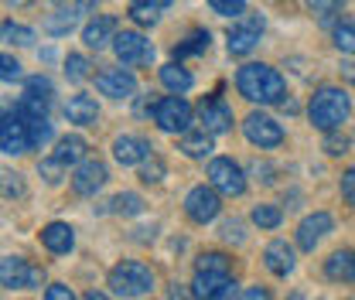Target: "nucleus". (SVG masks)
Returning <instances> with one entry per match:
<instances>
[{"label":"nucleus","instance_id":"nucleus-1","mask_svg":"<svg viewBox=\"0 0 355 300\" xmlns=\"http://www.w3.org/2000/svg\"><path fill=\"white\" fill-rule=\"evenodd\" d=\"M236 89L250 99V103H260V106H270V103H284V92H287V82L277 69H270L263 62H250L239 69L236 76Z\"/></svg>","mask_w":355,"mask_h":300},{"label":"nucleus","instance_id":"nucleus-2","mask_svg":"<svg viewBox=\"0 0 355 300\" xmlns=\"http://www.w3.org/2000/svg\"><path fill=\"white\" fill-rule=\"evenodd\" d=\"M349 113H352L349 96H345L342 89H335V86H321L308 103L311 123H314L318 130H324V133H335V130L349 120Z\"/></svg>","mask_w":355,"mask_h":300},{"label":"nucleus","instance_id":"nucleus-3","mask_svg":"<svg viewBox=\"0 0 355 300\" xmlns=\"http://www.w3.org/2000/svg\"><path fill=\"white\" fill-rule=\"evenodd\" d=\"M110 290L116 297H144L154 290V273L137 263V259H127V263H116L110 270Z\"/></svg>","mask_w":355,"mask_h":300},{"label":"nucleus","instance_id":"nucleus-4","mask_svg":"<svg viewBox=\"0 0 355 300\" xmlns=\"http://www.w3.org/2000/svg\"><path fill=\"white\" fill-rule=\"evenodd\" d=\"M150 113H154V123L164 130V133H184L191 127V116L195 109L184 103V96H164L157 103H150Z\"/></svg>","mask_w":355,"mask_h":300},{"label":"nucleus","instance_id":"nucleus-5","mask_svg":"<svg viewBox=\"0 0 355 300\" xmlns=\"http://www.w3.org/2000/svg\"><path fill=\"white\" fill-rule=\"evenodd\" d=\"M0 283L3 290H35L44 283V270L24 256H7L0 263Z\"/></svg>","mask_w":355,"mask_h":300},{"label":"nucleus","instance_id":"nucleus-6","mask_svg":"<svg viewBox=\"0 0 355 300\" xmlns=\"http://www.w3.org/2000/svg\"><path fill=\"white\" fill-rule=\"evenodd\" d=\"M209 184H212L219 195L239 198V195L246 191V174H243V168H239L232 157H212V161H209Z\"/></svg>","mask_w":355,"mask_h":300},{"label":"nucleus","instance_id":"nucleus-7","mask_svg":"<svg viewBox=\"0 0 355 300\" xmlns=\"http://www.w3.org/2000/svg\"><path fill=\"white\" fill-rule=\"evenodd\" d=\"M0 150H3L7 157H17V154L31 150L28 120H24L17 109H7V113H3V123H0Z\"/></svg>","mask_w":355,"mask_h":300},{"label":"nucleus","instance_id":"nucleus-8","mask_svg":"<svg viewBox=\"0 0 355 300\" xmlns=\"http://www.w3.org/2000/svg\"><path fill=\"white\" fill-rule=\"evenodd\" d=\"M184 212H188L191 222H198V225L219 218V212H222L219 191H216L212 184H198V188H191V191L184 195Z\"/></svg>","mask_w":355,"mask_h":300},{"label":"nucleus","instance_id":"nucleus-9","mask_svg":"<svg viewBox=\"0 0 355 300\" xmlns=\"http://www.w3.org/2000/svg\"><path fill=\"white\" fill-rule=\"evenodd\" d=\"M113 51L130 69H140V65H150L154 62V44L147 42L140 31H120L116 42H113Z\"/></svg>","mask_w":355,"mask_h":300},{"label":"nucleus","instance_id":"nucleus-10","mask_svg":"<svg viewBox=\"0 0 355 300\" xmlns=\"http://www.w3.org/2000/svg\"><path fill=\"white\" fill-rule=\"evenodd\" d=\"M191 290L198 300H232L239 294V287L229 273H198V270H195Z\"/></svg>","mask_w":355,"mask_h":300},{"label":"nucleus","instance_id":"nucleus-11","mask_svg":"<svg viewBox=\"0 0 355 300\" xmlns=\"http://www.w3.org/2000/svg\"><path fill=\"white\" fill-rule=\"evenodd\" d=\"M260 35H263V17L260 14H250L243 17L239 24L229 28L225 42H229V55H250L257 44H260Z\"/></svg>","mask_w":355,"mask_h":300},{"label":"nucleus","instance_id":"nucleus-12","mask_svg":"<svg viewBox=\"0 0 355 300\" xmlns=\"http://www.w3.org/2000/svg\"><path fill=\"white\" fill-rule=\"evenodd\" d=\"M243 133L257 147H280L284 143V127L273 116H266V113H250L243 120Z\"/></svg>","mask_w":355,"mask_h":300},{"label":"nucleus","instance_id":"nucleus-13","mask_svg":"<svg viewBox=\"0 0 355 300\" xmlns=\"http://www.w3.org/2000/svg\"><path fill=\"white\" fill-rule=\"evenodd\" d=\"M195 113H198L202 127L209 130V133H225V130H232V106H229L225 99H219V96L202 99Z\"/></svg>","mask_w":355,"mask_h":300},{"label":"nucleus","instance_id":"nucleus-14","mask_svg":"<svg viewBox=\"0 0 355 300\" xmlns=\"http://www.w3.org/2000/svg\"><path fill=\"white\" fill-rule=\"evenodd\" d=\"M116 35H120V21L113 14H99L83 28V44L92 48V51H103L106 44L116 42Z\"/></svg>","mask_w":355,"mask_h":300},{"label":"nucleus","instance_id":"nucleus-15","mask_svg":"<svg viewBox=\"0 0 355 300\" xmlns=\"http://www.w3.org/2000/svg\"><path fill=\"white\" fill-rule=\"evenodd\" d=\"M96 89L103 96H110V99H130L133 92H137V79H133V72H127V69H103L96 76Z\"/></svg>","mask_w":355,"mask_h":300},{"label":"nucleus","instance_id":"nucleus-16","mask_svg":"<svg viewBox=\"0 0 355 300\" xmlns=\"http://www.w3.org/2000/svg\"><path fill=\"white\" fill-rule=\"evenodd\" d=\"M335 229V218L328 212H314V215H308L301 225H297V246L304 249V253H314V246L328 236Z\"/></svg>","mask_w":355,"mask_h":300},{"label":"nucleus","instance_id":"nucleus-17","mask_svg":"<svg viewBox=\"0 0 355 300\" xmlns=\"http://www.w3.org/2000/svg\"><path fill=\"white\" fill-rule=\"evenodd\" d=\"M106 164L103 161H92V157H86L79 168H76V177H72V188H76V195H83V198H89V195H96L103 184H106Z\"/></svg>","mask_w":355,"mask_h":300},{"label":"nucleus","instance_id":"nucleus-18","mask_svg":"<svg viewBox=\"0 0 355 300\" xmlns=\"http://www.w3.org/2000/svg\"><path fill=\"white\" fill-rule=\"evenodd\" d=\"M113 157H116L123 168H137V164H144V161L150 157V143H147L144 136L123 133V136L113 140Z\"/></svg>","mask_w":355,"mask_h":300},{"label":"nucleus","instance_id":"nucleus-19","mask_svg":"<svg viewBox=\"0 0 355 300\" xmlns=\"http://www.w3.org/2000/svg\"><path fill=\"white\" fill-rule=\"evenodd\" d=\"M263 266L273 276H291L294 266H297V256H294V249H291L284 239H273L263 249Z\"/></svg>","mask_w":355,"mask_h":300},{"label":"nucleus","instance_id":"nucleus-20","mask_svg":"<svg viewBox=\"0 0 355 300\" xmlns=\"http://www.w3.org/2000/svg\"><path fill=\"white\" fill-rule=\"evenodd\" d=\"M212 136L216 133H209V130H184L181 133V140H178V150L184 154V157H191V161H205L216 147H212Z\"/></svg>","mask_w":355,"mask_h":300},{"label":"nucleus","instance_id":"nucleus-21","mask_svg":"<svg viewBox=\"0 0 355 300\" xmlns=\"http://www.w3.org/2000/svg\"><path fill=\"white\" fill-rule=\"evenodd\" d=\"M42 242L48 253L65 256V253H72V246H76V232H72V225H65V222H51V225L42 229Z\"/></svg>","mask_w":355,"mask_h":300},{"label":"nucleus","instance_id":"nucleus-22","mask_svg":"<svg viewBox=\"0 0 355 300\" xmlns=\"http://www.w3.org/2000/svg\"><path fill=\"white\" fill-rule=\"evenodd\" d=\"M324 276L335 283H355V249H335L324 259Z\"/></svg>","mask_w":355,"mask_h":300},{"label":"nucleus","instance_id":"nucleus-23","mask_svg":"<svg viewBox=\"0 0 355 300\" xmlns=\"http://www.w3.org/2000/svg\"><path fill=\"white\" fill-rule=\"evenodd\" d=\"M65 120L69 123H76V127H92L96 120H99V106H96V99L92 96H72L69 103H65Z\"/></svg>","mask_w":355,"mask_h":300},{"label":"nucleus","instance_id":"nucleus-24","mask_svg":"<svg viewBox=\"0 0 355 300\" xmlns=\"http://www.w3.org/2000/svg\"><path fill=\"white\" fill-rule=\"evenodd\" d=\"M86 150H89V143L83 140V136H62L58 143H55V157L69 168V164H83L86 161Z\"/></svg>","mask_w":355,"mask_h":300},{"label":"nucleus","instance_id":"nucleus-25","mask_svg":"<svg viewBox=\"0 0 355 300\" xmlns=\"http://www.w3.org/2000/svg\"><path fill=\"white\" fill-rule=\"evenodd\" d=\"M161 82L164 89H171V92H188V89L195 86V79H191V72L188 69H181L178 62H168V65H161Z\"/></svg>","mask_w":355,"mask_h":300},{"label":"nucleus","instance_id":"nucleus-26","mask_svg":"<svg viewBox=\"0 0 355 300\" xmlns=\"http://www.w3.org/2000/svg\"><path fill=\"white\" fill-rule=\"evenodd\" d=\"M76 14H79V10H55V14L44 21V31H48V35H55V38L69 35V31L76 28Z\"/></svg>","mask_w":355,"mask_h":300},{"label":"nucleus","instance_id":"nucleus-27","mask_svg":"<svg viewBox=\"0 0 355 300\" xmlns=\"http://www.w3.org/2000/svg\"><path fill=\"white\" fill-rule=\"evenodd\" d=\"M331 38H335V48L342 55H355V24L352 21H338L331 28Z\"/></svg>","mask_w":355,"mask_h":300},{"label":"nucleus","instance_id":"nucleus-28","mask_svg":"<svg viewBox=\"0 0 355 300\" xmlns=\"http://www.w3.org/2000/svg\"><path fill=\"white\" fill-rule=\"evenodd\" d=\"M24 120H42V116H48V99H42V96H31V92H24V99L14 106Z\"/></svg>","mask_w":355,"mask_h":300},{"label":"nucleus","instance_id":"nucleus-29","mask_svg":"<svg viewBox=\"0 0 355 300\" xmlns=\"http://www.w3.org/2000/svg\"><path fill=\"white\" fill-rule=\"evenodd\" d=\"M195 270L198 273H229L232 270V259L225 256V253H202L198 263H195Z\"/></svg>","mask_w":355,"mask_h":300},{"label":"nucleus","instance_id":"nucleus-30","mask_svg":"<svg viewBox=\"0 0 355 300\" xmlns=\"http://www.w3.org/2000/svg\"><path fill=\"white\" fill-rule=\"evenodd\" d=\"M209 48V31H191L184 42L175 48V58H188V55H198Z\"/></svg>","mask_w":355,"mask_h":300},{"label":"nucleus","instance_id":"nucleus-31","mask_svg":"<svg viewBox=\"0 0 355 300\" xmlns=\"http://www.w3.org/2000/svg\"><path fill=\"white\" fill-rule=\"evenodd\" d=\"M113 212L133 218V215L144 212V198H140V195H133V191H123V195H116V198H113Z\"/></svg>","mask_w":355,"mask_h":300},{"label":"nucleus","instance_id":"nucleus-32","mask_svg":"<svg viewBox=\"0 0 355 300\" xmlns=\"http://www.w3.org/2000/svg\"><path fill=\"white\" fill-rule=\"evenodd\" d=\"M250 218H253V225H260V229H277V225L284 222V212H280L277 205H257Z\"/></svg>","mask_w":355,"mask_h":300},{"label":"nucleus","instance_id":"nucleus-33","mask_svg":"<svg viewBox=\"0 0 355 300\" xmlns=\"http://www.w3.org/2000/svg\"><path fill=\"white\" fill-rule=\"evenodd\" d=\"M65 76H69L72 82H86L89 79V58L86 55H69V58H65Z\"/></svg>","mask_w":355,"mask_h":300},{"label":"nucleus","instance_id":"nucleus-34","mask_svg":"<svg viewBox=\"0 0 355 300\" xmlns=\"http://www.w3.org/2000/svg\"><path fill=\"white\" fill-rule=\"evenodd\" d=\"M161 177H164V161H161L157 154H150V157L140 164V181H144V184H157Z\"/></svg>","mask_w":355,"mask_h":300},{"label":"nucleus","instance_id":"nucleus-35","mask_svg":"<svg viewBox=\"0 0 355 300\" xmlns=\"http://www.w3.org/2000/svg\"><path fill=\"white\" fill-rule=\"evenodd\" d=\"M3 42L31 44L35 42V31H31V28H21V24H14V21H3Z\"/></svg>","mask_w":355,"mask_h":300},{"label":"nucleus","instance_id":"nucleus-36","mask_svg":"<svg viewBox=\"0 0 355 300\" xmlns=\"http://www.w3.org/2000/svg\"><path fill=\"white\" fill-rule=\"evenodd\" d=\"M28 133H31V147H44V143L51 140V123H48V116H42V120H28Z\"/></svg>","mask_w":355,"mask_h":300},{"label":"nucleus","instance_id":"nucleus-37","mask_svg":"<svg viewBox=\"0 0 355 300\" xmlns=\"http://www.w3.org/2000/svg\"><path fill=\"white\" fill-rule=\"evenodd\" d=\"M130 21L133 24H144V28H147V24H157V7H150V3H137V0H133L130 3Z\"/></svg>","mask_w":355,"mask_h":300},{"label":"nucleus","instance_id":"nucleus-38","mask_svg":"<svg viewBox=\"0 0 355 300\" xmlns=\"http://www.w3.org/2000/svg\"><path fill=\"white\" fill-rule=\"evenodd\" d=\"M38 171H42V177L48 181V184H58V181H62V171H65V164L51 154V157H44L42 164H38Z\"/></svg>","mask_w":355,"mask_h":300},{"label":"nucleus","instance_id":"nucleus-39","mask_svg":"<svg viewBox=\"0 0 355 300\" xmlns=\"http://www.w3.org/2000/svg\"><path fill=\"white\" fill-rule=\"evenodd\" d=\"M209 7L216 14H222V17H239L243 7H246V0H209Z\"/></svg>","mask_w":355,"mask_h":300},{"label":"nucleus","instance_id":"nucleus-40","mask_svg":"<svg viewBox=\"0 0 355 300\" xmlns=\"http://www.w3.org/2000/svg\"><path fill=\"white\" fill-rule=\"evenodd\" d=\"M304 7L314 10V14H321V17H328V14L342 10V7H345V0H304Z\"/></svg>","mask_w":355,"mask_h":300},{"label":"nucleus","instance_id":"nucleus-41","mask_svg":"<svg viewBox=\"0 0 355 300\" xmlns=\"http://www.w3.org/2000/svg\"><path fill=\"white\" fill-rule=\"evenodd\" d=\"M24 92H31V96H42V99H51V82H48L44 76H31V79L24 82Z\"/></svg>","mask_w":355,"mask_h":300},{"label":"nucleus","instance_id":"nucleus-42","mask_svg":"<svg viewBox=\"0 0 355 300\" xmlns=\"http://www.w3.org/2000/svg\"><path fill=\"white\" fill-rule=\"evenodd\" d=\"M219 236L225 242H243V222L239 218H229V222H222Z\"/></svg>","mask_w":355,"mask_h":300},{"label":"nucleus","instance_id":"nucleus-43","mask_svg":"<svg viewBox=\"0 0 355 300\" xmlns=\"http://www.w3.org/2000/svg\"><path fill=\"white\" fill-rule=\"evenodd\" d=\"M0 65H3V72H0V76H3V82H14V79H21V62H17V58L3 55V58H0Z\"/></svg>","mask_w":355,"mask_h":300},{"label":"nucleus","instance_id":"nucleus-44","mask_svg":"<svg viewBox=\"0 0 355 300\" xmlns=\"http://www.w3.org/2000/svg\"><path fill=\"white\" fill-rule=\"evenodd\" d=\"M342 198H345V202L355 209V164L342 174Z\"/></svg>","mask_w":355,"mask_h":300},{"label":"nucleus","instance_id":"nucleus-45","mask_svg":"<svg viewBox=\"0 0 355 300\" xmlns=\"http://www.w3.org/2000/svg\"><path fill=\"white\" fill-rule=\"evenodd\" d=\"M3 191H7V198H21L24 195L21 174H3Z\"/></svg>","mask_w":355,"mask_h":300},{"label":"nucleus","instance_id":"nucleus-46","mask_svg":"<svg viewBox=\"0 0 355 300\" xmlns=\"http://www.w3.org/2000/svg\"><path fill=\"white\" fill-rule=\"evenodd\" d=\"M44 300H76V294H72V287H65V283H51V287L44 290Z\"/></svg>","mask_w":355,"mask_h":300},{"label":"nucleus","instance_id":"nucleus-47","mask_svg":"<svg viewBox=\"0 0 355 300\" xmlns=\"http://www.w3.org/2000/svg\"><path fill=\"white\" fill-rule=\"evenodd\" d=\"M345 147H349V140H345V136H342V140H338V136H328V140H324V150H328L331 157L345 154Z\"/></svg>","mask_w":355,"mask_h":300},{"label":"nucleus","instance_id":"nucleus-48","mask_svg":"<svg viewBox=\"0 0 355 300\" xmlns=\"http://www.w3.org/2000/svg\"><path fill=\"white\" fill-rule=\"evenodd\" d=\"M168 300H198V297H195V290H191V287H181V283H175V287L168 290Z\"/></svg>","mask_w":355,"mask_h":300},{"label":"nucleus","instance_id":"nucleus-49","mask_svg":"<svg viewBox=\"0 0 355 300\" xmlns=\"http://www.w3.org/2000/svg\"><path fill=\"white\" fill-rule=\"evenodd\" d=\"M239 300H273V297H270L266 287H246V290L239 294Z\"/></svg>","mask_w":355,"mask_h":300},{"label":"nucleus","instance_id":"nucleus-50","mask_svg":"<svg viewBox=\"0 0 355 300\" xmlns=\"http://www.w3.org/2000/svg\"><path fill=\"white\" fill-rule=\"evenodd\" d=\"M342 79L355 86V62H342Z\"/></svg>","mask_w":355,"mask_h":300},{"label":"nucleus","instance_id":"nucleus-51","mask_svg":"<svg viewBox=\"0 0 355 300\" xmlns=\"http://www.w3.org/2000/svg\"><path fill=\"white\" fill-rule=\"evenodd\" d=\"M137 3H150V7H157V10H161V7H171L175 0H137Z\"/></svg>","mask_w":355,"mask_h":300},{"label":"nucleus","instance_id":"nucleus-52","mask_svg":"<svg viewBox=\"0 0 355 300\" xmlns=\"http://www.w3.org/2000/svg\"><path fill=\"white\" fill-rule=\"evenodd\" d=\"M83 300H110V297H106L103 290H89V294H86V297H83Z\"/></svg>","mask_w":355,"mask_h":300},{"label":"nucleus","instance_id":"nucleus-53","mask_svg":"<svg viewBox=\"0 0 355 300\" xmlns=\"http://www.w3.org/2000/svg\"><path fill=\"white\" fill-rule=\"evenodd\" d=\"M287 300H304V294H291V297Z\"/></svg>","mask_w":355,"mask_h":300},{"label":"nucleus","instance_id":"nucleus-54","mask_svg":"<svg viewBox=\"0 0 355 300\" xmlns=\"http://www.w3.org/2000/svg\"><path fill=\"white\" fill-rule=\"evenodd\" d=\"M96 3H99V0H96Z\"/></svg>","mask_w":355,"mask_h":300},{"label":"nucleus","instance_id":"nucleus-55","mask_svg":"<svg viewBox=\"0 0 355 300\" xmlns=\"http://www.w3.org/2000/svg\"><path fill=\"white\" fill-rule=\"evenodd\" d=\"M55 3H58V0H55Z\"/></svg>","mask_w":355,"mask_h":300}]
</instances>
